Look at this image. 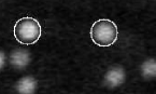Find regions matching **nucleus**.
<instances>
[{
  "label": "nucleus",
  "instance_id": "obj_5",
  "mask_svg": "<svg viewBox=\"0 0 156 94\" xmlns=\"http://www.w3.org/2000/svg\"><path fill=\"white\" fill-rule=\"evenodd\" d=\"M37 81L32 77H24L16 83V90L22 94H32L36 92Z\"/></svg>",
  "mask_w": 156,
  "mask_h": 94
},
{
  "label": "nucleus",
  "instance_id": "obj_6",
  "mask_svg": "<svg viewBox=\"0 0 156 94\" xmlns=\"http://www.w3.org/2000/svg\"><path fill=\"white\" fill-rule=\"evenodd\" d=\"M141 70H142L143 77H145V78H155V75H156L155 60L151 58V60L143 63Z\"/></svg>",
  "mask_w": 156,
  "mask_h": 94
},
{
  "label": "nucleus",
  "instance_id": "obj_4",
  "mask_svg": "<svg viewBox=\"0 0 156 94\" xmlns=\"http://www.w3.org/2000/svg\"><path fill=\"white\" fill-rule=\"evenodd\" d=\"M10 62L15 68L23 69L29 64L30 62V55L27 51L25 50H15L10 55Z\"/></svg>",
  "mask_w": 156,
  "mask_h": 94
},
{
  "label": "nucleus",
  "instance_id": "obj_7",
  "mask_svg": "<svg viewBox=\"0 0 156 94\" xmlns=\"http://www.w3.org/2000/svg\"><path fill=\"white\" fill-rule=\"evenodd\" d=\"M5 63V55L2 51H0V70H1V68L3 67Z\"/></svg>",
  "mask_w": 156,
  "mask_h": 94
},
{
  "label": "nucleus",
  "instance_id": "obj_1",
  "mask_svg": "<svg viewBox=\"0 0 156 94\" xmlns=\"http://www.w3.org/2000/svg\"><path fill=\"white\" fill-rule=\"evenodd\" d=\"M42 35V27L39 21L30 16L20 18L14 25V37L22 44H34Z\"/></svg>",
  "mask_w": 156,
  "mask_h": 94
},
{
  "label": "nucleus",
  "instance_id": "obj_3",
  "mask_svg": "<svg viewBox=\"0 0 156 94\" xmlns=\"http://www.w3.org/2000/svg\"><path fill=\"white\" fill-rule=\"evenodd\" d=\"M106 85L109 88H116L125 81V73L122 68L114 67L111 68L106 75Z\"/></svg>",
  "mask_w": 156,
  "mask_h": 94
},
{
  "label": "nucleus",
  "instance_id": "obj_2",
  "mask_svg": "<svg viewBox=\"0 0 156 94\" xmlns=\"http://www.w3.org/2000/svg\"><path fill=\"white\" fill-rule=\"evenodd\" d=\"M119 36L116 24L109 18L97 20L90 28V38L99 47H110L115 43Z\"/></svg>",
  "mask_w": 156,
  "mask_h": 94
}]
</instances>
